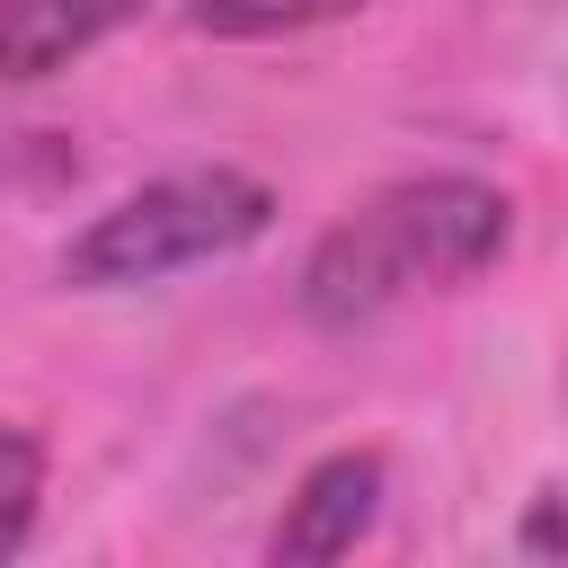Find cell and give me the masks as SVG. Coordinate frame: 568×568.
<instances>
[{
  "label": "cell",
  "mask_w": 568,
  "mask_h": 568,
  "mask_svg": "<svg viewBox=\"0 0 568 568\" xmlns=\"http://www.w3.org/2000/svg\"><path fill=\"white\" fill-rule=\"evenodd\" d=\"M275 231V195L213 160V169H169L133 195H115L71 248H62V284L80 293H124V284H169L186 266H213V257H240L248 240Z\"/></svg>",
  "instance_id": "obj_2"
},
{
  "label": "cell",
  "mask_w": 568,
  "mask_h": 568,
  "mask_svg": "<svg viewBox=\"0 0 568 568\" xmlns=\"http://www.w3.org/2000/svg\"><path fill=\"white\" fill-rule=\"evenodd\" d=\"M506 240H515L506 186H488V178H399L311 240L293 302H302L311 328H355V320H382L408 293H444V284L488 275L506 257Z\"/></svg>",
  "instance_id": "obj_1"
},
{
  "label": "cell",
  "mask_w": 568,
  "mask_h": 568,
  "mask_svg": "<svg viewBox=\"0 0 568 568\" xmlns=\"http://www.w3.org/2000/svg\"><path fill=\"white\" fill-rule=\"evenodd\" d=\"M36 506H44V435L0 426V559H18V550H27Z\"/></svg>",
  "instance_id": "obj_6"
},
{
  "label": "cell",
  "mask_w": 568,
  "mask_h": 568,
  "mask_svg": "<svg viewBox=\"0 0 568 568\" xmlns=\"http://www.w3.org/2000/svg\"><path fill=\"white\" fill-rule=\"evenodd\" d=\"M355 9H373V0H186V27L222 36V44H266V36H302V27L355 18Z\"/></svg>",
  "instance_id": "obj_5"
},
{
  "label": "cell",
  "mask_w": 568,
  "mask_h": 568,
  "mask_svg": "<svg viewBox=\"0 0 568 568\" xmlns=\"http://www.w3.org/2000/svg\"><path fill=\"white\" fill-rule=\"evenodd\" d=\"M124 18H142V0H0V80H53Z\"/></svg>",
  "instance_id": "obj_4"
},
{
  "label": "cell",
  "mask_w": 568,
  "mask_h": 568,
  "mask_svg": "<svg viewBox=\"0 0 568 568\" xmlns=\"http://www.w3.org/2000/svg\"><path fill=\"white\" fill-rule=\"evenodd\" d=\"M382 515V453H328L302 470V488L284 497V524L266 532V559H346Z\"/></svg>",
  "instance_id": "obj_3"
},
{
  "label": "cell",
  "mask_w": 568,
  "mask_h": 568,
  "mask_svg": "<svg viewBox=\"0 0 568 568\" xmlns=\"http://www.w3.org/2000/svg\"><path fill=\"white\" fill-rule=\"evenodd\" d=\"M524 550H532V559H559V488H541V497H532V524H524Z\"/></svg>",
  "instance_id": "obj_7"
}]
</instances>
